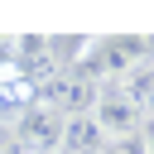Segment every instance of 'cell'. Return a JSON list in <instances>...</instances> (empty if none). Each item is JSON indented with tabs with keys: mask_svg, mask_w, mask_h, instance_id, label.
I'll return each mask as SVG.
<instances>
[{
	"mask_svg": "<svg viewBox=\"0 0 154 154\" xmlns=\"http://www.w3.org/2000/svg\"><path fill=\"white\" fill-rule=\"evenodd\" d=\"M144 116H149V111H144V101H135L130 87H120V82H101L96 106H91V120H96V130L106 135V144L135 140L140 125H144Z\"/></svg>",
	"mask_w": 154,
	"mask_h": 154,
	"instance_id": "6da1fadb",
	"label": "cell"
},
{
	"mask_svg": "<svg viewBox=\"0 0 154 154\" xmlns=\"http://www.w3.org/2000/svg\"><path fill=\"white\" fill-rule=\"evenodd\" d=\"M14 120H19V125H14V140H24L29 154H58V149H63V125H67L63 111L34 101V106H24Z\"/></svg>",
	"mask_w": 154,
	"mask_h": 154,
	"instance_id": "7a4b0ae2",
	"label": "cell"
},
{
	"mask_svg": "<svg viewBox=\"0 0 154 154\" xmlns=\"http://www.w3.org/2000/svg\"><path fill=\"white\" fill-rule=\"evenodd\" d=\"M58 154H106V135L96 130L91 116H67L63 125V149Z\"/></svg>",
	"mask_w": 154,
	"mask_h": 154,
	"instance_id": "3957f363",
	"label": "cell"
},
{
	"mask_svg": "<svg viewBox=\"0 0 154 154\" xmlns=\"http://www.w3.org/2000/svg\"><path fill=\"white\" fill-rule=\"evenodd\" d=\"M140 144H144V154H154V111H149L144 125H140Z\"/></svg>",
	"mask_w": 154,
	"mask_h": 154,
	"instance_id": "277c9868",
	"label": "cell"
},
{
	"mask_svg": "<svg viewBox=\"0 0 154 154\" xmlns=\"http://www.w3.org/2000/svg\"><path fill=\"white\" fill-rule=\"evenodd\" d=\"M10 140H14V130H5V125H0V149H5Z\"/></svg>",
	"mask_w": 154,
	"mask_h": 154,
	"instance_id": "5b68a950",
	"label": "cell"
}]
</instances>
